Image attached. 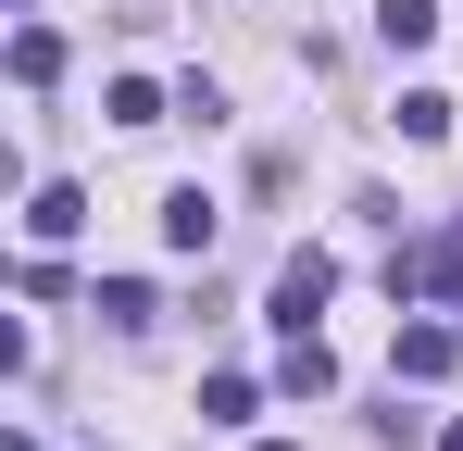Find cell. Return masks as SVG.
Here are the masks:
<instances>
[{"mask_svg":"<svg viewBox=\"0 0 463 451\" xmlns=\"http://www.w3.org/2000/svg\"><path fill=\"white\" fill-rule=\"evenodd\" d=\"M326 289H338V264H326V251H288V276H276V326H288V339H313Z\"/></svg>","mask_w":463,"mask_h":451,"instance_id":"cell-1","label":"cell"},{"mask_svg":"<svg viewBox=\"0 0 463 451\" xmlns=\"http://www.w3.org/2000/svg\"><path fill=\"white\" fill-rule=\"evenodd\" d=\"M388 289H413V301H463V251H451V238L401 251V264H388Z\"/></svg>","mask_w":463,"mask_h":451,"instance_id":"cell-2","label":"cell"},{"mask_svg":"<svg viewBox=\"0 0 463 451\" xmlns=\"http://www.w3.org/2000/svg\"><path fill=\"white\" fill-rule=\"evenodd\" d=\"M451 326H401V339H388V376H413V389H426V376H451Z\"/></svg>","mask_w":463,"mask_h":451,"instance_id":"cell-3","label":"cell"},{"mask_svg":"<svg viewBox=\"0 0 463 451\" xmlns=\"http://www.w3.org/2000/svg\"><path fill=\"white\" fill-rule=\"evenodd\" d=\"M76 226H88V201H76V188H63V176H51V188L25 201V238H38V251H51V238H76Z\"/></svg>","mask_w":463,"mask_h":451,"instance_id":"cell-4","label":"cell"},{"mask_svg":"<svg viewBox=\"0 0 463 451\" xmlns=\"http://www.w3.org/2000/svg\"><path fill=\"white\" fill-rule=\"evenodd\" d=\"M376 38L388 51H426L439 38V0H376Z\"/></svg>","mask_w":463,"mask_h":451,"instance_id":"cell-5","label":"cell"},{"mask_svg":"<svg viewBox=\"0 0 463 451\" xmlns=\"http://www.w3.org/2000/svg\"><path fill=\"white\" fill-rule=\"evenodd\" d=\"M250 414H263L250 376H201V427H250Z\"/></svg>","mask_w":463,"mask_h":451,"instance_id":"cell-6","label":"cell"},{"mask_svg":"<svg viewBox=\"0 0 463 451\" xmlns=\"http://www.w3.org/2000/svg\"><path fill=\"white\" fill-rule=\"evenodd\" d=\"M276 376H288V401H326V389H338V364H326V339H288V364H276Z\"/></svg>","mask_w":463,"mask_h":451,"instance_id":"cell-7","label":"cell"},{"mask_svg":"<svg viewBox=\"0 0 463 451\" xmlns=\"http://www.w3.org/2000/svg\"><path fill=\"white\" fill-rule=\"evenodd\" d=\"M163 238H175V251H213V201L175 188V201H163Z\"/></svg>","mask_w":463,"mask_h":451,"instance_id":"cell-8","label":"cell"},{"mask_svg":"<svg viewBox=\"0 0 463 451\" xmlns=\"http://www.w3.org/2000/svg\"><path fill=\"white\" fill-rule=\"evenodd\" d=\"M100 113H113V126H163V88H151V75H113V101H100Z\"/></svg>","mask_w":463,"mask_h":451,"instance_id":"cell-9","label":"cell"},{"mask_svg":"<svg viewBox=\"0 0 463 451\" xmlns=\"http://www.w3.org/2000/svg\"><path fill=\"white\" fill-rule=\"evenodd\" d=\"M13 75H25V88H51V75H63V38H51V25H25V38H13Z\"/></svg>","mask_w":463,"mask_h":451,"instance_id":"cell-10","label":"cell"},{"mask_svg":"<svg viewBox=\"0 0 463 451\" xmlns=\"http://www.w3.org/2000/svg\"><path fill=\"white\" fill-rule=\"evenodd\" d=\"M88 313H113V326H151V289H138V276H100V301H88Z\"/></svg>","mask_w":463,"mask_h":451,"instance_id":"cell-11","label":"cell"},{"mask_svg":"<svg viewBox=\"0 0 463 451\" xmlns=\"http://www.w3.org/2000/svg\"><path fill=\"white\" fill-rule=\"evenodd\" d=\"M439 451H463V414H451V427H439Z\"/></svg>","mask_w":463,"mask_h":451,"instance_id":"cell-12","label":"cell"},{"mask_svg":"<svg viewBox=\"0 0 463 451\" xmlns=\"http://www.w3.org/2000/svg\"><path fill=\"white\" fill-rule=\"evenodd\" d=\"M250 451H301V439H250Z\"/></svg>","mask_w":463,"mask_h":451,"instance_id":"cell-13","label":"cell"}]
</instances>
